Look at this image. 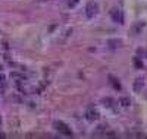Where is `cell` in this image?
<instances>
[{"label":"cell","mask_w":147,"mask_h":139,"mask_svg":"<svg viewBox=\"0 0 147 139\" xmlns=\"http://www.w3.org/2000/svg\"><path fill=\"white\" fill-rule=\"evenodd\" d=\"M97 12H99V6H97V3L94 2H88L87 6H85V13H87L88 18H93L97 15Z\"/></svg>","instance_id":"1"},{"label":"cell","mask_w":147,"mask_h":139,"mask_svg":"<svg viewBox=\"0 0 147 139\" xmlns=\"http://www.w3.org/2000/svg\"><path fill=\"white\" fill-rule=\"evenodd\" d=\"M85 117H87L88 120H96L97 117H99V113H97L93 107H88L87 111H85Z\"/></svg>","instance_id":"2"},{"label":"cell","mask_w":147,"mask_h":139,"mask_svg":"<svg viewBox=\"0 0 147 139\" xmlns=\"http://www.w3.org/2000/svg\"><path fill=\"white\" fill-rule=\"evenodd\" d=\"M55 126H56V128H60V129H62V130H60L62 133H65V135H71V130L68 129V126H65L63 123H56Z\"/></svg>","instance_id":"3"},{"label":"cell","mask_w":147,"mask_h":139,"mask_svg":"<svg viewBox=\"0 0 147 139\" xmlns=\"http://www.w3.org/2000/svg\"><path fill=\"white\" fill-rule=\"evenodd\" d=\"M112 18H113V21L115 22H119V23H122V22H124V19H122V15H121V12L118 10H113V15H112Z\"/></svg>","instance_id":"4"},{"label":"cell","mask_w":147,"mask_h":139,"mask_svg":"<svg viewBox=\"0 0 147 139\" xmlns=\"http://www.w3.org/2000/svg\"><path fill=\"white\" fill-rule=\"evenodd\" d=\"M119 103H121V106L122 107H129V104H131V101H129V98H127V97H124V98H121L119 100Z\"/></svg>","instance_id":"5"},{"label":"cell","mask_w":147,"mask_h":139,"mask_svg":"<svg viewBox=\"0 0 147 139\" xmlns=\"http://www.w3.org/2000/svg\"><path fill=\"white\" fill-rule=\"evenodd\" d=\"M109 79H110V82H113V86L116 88V90H119V88H121V85H119V81H116L113 76H109Z\"/></svg>","instance_id":"6"}]
</instances>
